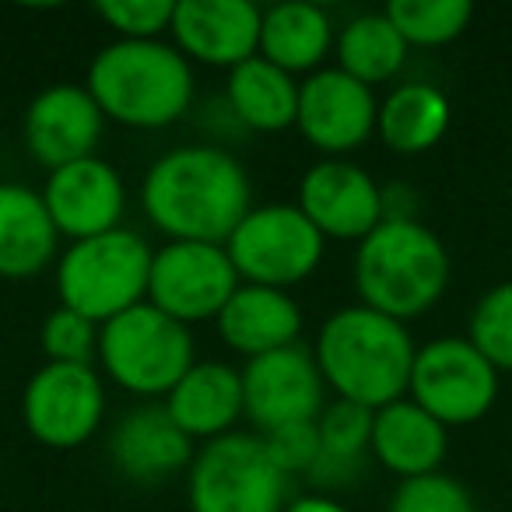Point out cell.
<instances>
[{"instance_id": "obj_1", "label": "cell", "mask_w": 512, "mask_h": 512, "mask_svg": "<svg viewBox=\"0 0 512 512\" xmlns=\"http://www.w3.org/2000/svg\"><path fill=\"white\" fill-rule=\"evenodd\" d=\"M141 204L169 242L225 246L253 211V183L239 158L218 144H183L151 162Z\"/></svg>"}, {"instance_id": "obj_2", "label": "cell", "mask_w": 512, "mask_h": 512, "mask_svg": "<svg viewBox=\"0 0 512 512\" xmlns=\"http://www.w3.org/2000/svg\"><path fill=\"white\" fill-rule=\"evenodd\" d=\"M414 355L418 348L407 323L390 320L369 306H344L327 316L313 351L323 383L341 400L369 411L404 397Z\"/></svg>"}, {"instance_id": "obj_3", "label": "cell", "mask_w": 512, "mask_h": 512, "mask_svg": "<svg viewBox=\"0 0 512 512\" xmlns=\"http://www.w3.org/2000/svg\"><path fill=\"white\" fill-rule=\"evenodd\" d=\"M88 95L106 120L134 130H162L193 106V67L176 43L116 39L88 67Z\"/></svg>"}, {"instance_id": "obj_4", "label": "cell", "mask_w": 512, "mask_h": 512, "mask_svg": "<svg viewBox=\"0 0 512 512\" xmlns=\"http://www.w3.org/2000/svg\"><path fill=\"white\" fill-rule=\"evenodd\" d=\"M449 253L418 218H383L355 249V288L362 306L390 320H418L446 295Z\"/></svg>"}, {"instance_id": "obj_5", "label": "cell", "mask_w": 512, "mask_h": 512, "mask_svg": "<svg viewBox=\"0 0 512 512\" xmlns=\"http://www.w3.org/2000/svg\"><path fill=\"white\" fill-rule=\"evenodd\" d=\"M155 249L134 228L71 242L60 253L57 292L60 306L74 309L95 327L148 302V274Z\"/></svg>"}, {"instance_id": "obj_6", "label": "cell", "mask_w": 512, "mask_h": 512, "mask_svg": "<svg viewBox=\"0 0 512 512\" xmlns=\"http://www.w3.org/2000/svg\"><path fill=\"white\" fill-rule=\"evenodd\" d=\"M99 362L120 390L151 400L169 397L197 355L190 327L141 302L99 327Z\"/></svg>"}, {"instance_id": "obj_7", "label": "cell", "mask_w": 512, "mask_h": 512, "mask_svg": "<svg viewBox=\"0 0 512 512\" xmlns=\"http://www.w3.org/2000/svg\"><path fill=\"white\" fill-rule=\"evenodd\" d=\"M285 495L288 477L260 435L228 432L193 453L186 477L190 512H285Z\"/></svg>"}, {"instance_id": "obj_8", "label": "cell", "mask_w": 512, "mask_h": 512, "mask_svg": "<svg viewBox=\"0 0 512 512\" xmlns=\"http://www.w3.org/2000/svg\"><path fill=\"white\" fill-rule=\"evenodd\" d=\"M225 253L242 285L288 292L316 274L327 239L299 211V204H260L228 235Z\"/></svg>"}, {"instance_id": "obj_9", "label": "cell", "mask_w": 512, "mask_h": 512, "mask_svg": "<svg viewBox=\"0 0 512 512\" xmlns=\"http://www.w3.org/2000/svg\"><path fill=\"white\" fill-rule=\"evenodd\" d=\"M407 393L439 425H474L498 397V369L467 337H435L418 348Z\"/></svg>"}, {"instance_id": "obj_10", "label": "cell", "mask_w": 512, "mask_h": 512, "mask_svg": "<svg viewBox=\"0 0 512 512\" xmlns=\"http://www.w3.org/2000/svg\"><path fill=\"white\" fill-rule=\"evenodd\" d=\"M239 285L242 281L228 260L225 246L165 242L162 249L151 253L148 302L183 327L218 320V313L228 306Z\"/></svg>"}, {"instance_id": "obj_11", "label": "cell", "mask_w": 512, "mask_h": 512, "mask_svg": "<svg viewBox=\"0 0 512 512\" xmlns=\"http://www.w3.org/2000/svg\"><path fill=\"white\" fill-rule=\"evenodd\" d=\"M22 418L43 446L74 449L99 432L106 418V386L92 365L46 362L22 393Z\"/></svg>"}, {"instance_id": "obj_12", "label": "cell", "mask_w": 512, "mask_h": 512, "mask_svg": "<svg viewBox=\"0 0 512 512\" xmlns=\"http://www.w3.org/2000/svg\"><path fill=\"white\" fill-rule=\"evenodd\" d=\"M327 397L320 365L302 344L249 358L242 369V411L256 432H278L285 425L316 421Z\"/></svg>"}, {"instance_id": "obj_13", "label": "cell", "mask_w": 512, "mask_h": 512, "mask_svg": "<svg viewBox=\"0 0 512 512\" xmlns=\"http://www.w3.org/2000/svg\"><path fill=\"white\" fill-rule=\"evenodd\" d=\"M376 120L379 102L372 88L344 74L341 67H320L306 81H299L295 127L327 158H341L362 148L376 134Z\"/></svg>"}, {"instance_id": "obj_14", "label": "cell", "mask_w": 512, "mask_h": 512, "mask_svg": "<svg viewBox=\"0 0 512 512\" xmlns=\"http://www.w3.org/2000/svg\"><path fill=\"white\" fill-rule=\"evenodd\" d=\"M299 211L323 239L362 242L383 221V186L362 165L323 158L302 176Z\"/></svg>"}, {"instance_id": "obj_15", "label": "cell", "mask_w": 512, "mask_h": 512, "mask_svg": "<svg viewBox=\"0 0 512 512\" xmlns=\"http://www.w3.org/2000/svg\"><path fill=\"white\" fill-rule=\"evenodd\" d=\"M43 204L57 232L71 242H81L120 228V218L127 211V190L120 172L106 158L92 155L53 169L43 186Z\"/></svg>"}, {"instance_id": "obj_16", "label": "cell", "mask_w": 512, "mask_h": 512, "mask_svg": "<svg viewBox=\"0 0 512 512\" xmlns=\"http://www.w3.org/2000/svg\"><path fill=\"white\" fill-rule=\"evenodd\" d=\"M102 109L85 85H50L29 102L22 137L29 155L46 169L92 158L102 141Z\"/></svg>"}, {"instance_id": "obj_17", "label": "cell", "mask_w": 512, "mask_h": 512, "mask_svg": "<svg viewBox=\"0 0 512 512\" xmlns=\"http://www.w3.org/2000/svg\"><path fill=\"white\" fill-rule=\"evenodd\" d=\"M260 25L264 11L249 0H176L172 39L186 60L235 71L260 53Z\"/></svg>"}, {"instance_id": "obj_18", "label": "cell", "mask_w": 512, "mask_h": 512, "mask_svg": "<svg viewBox=\"0 0 512 512\" xmlns=\"http://www.w3.org/2000/svg\"><path fill=\"white\" fill-rule=\"evenodd\" d=\"M109 460L127 481L158 484L193 463V439L169 418L165 404H141L116 421Z\"/></svg>"}, {"instance_id": "obj_19", "label": "cell", "mask_w": 512, "mask_h": 512, "mask_svg": "<svg viewBox=\"0 0 512 512\" xmlns=\"http://www.w3.org/2000/svg\"><path fill=\"white\" fill-rule=\"evenodd\" d=\"M214 323L228 348L246 358H260L299 344L302 309L281 288L239 285Z\"/></svg>"}, {"instance_id": "obj_20", "label": "cell", "mask_w": 512, "mask_h": 512, "mask_svg": "<svg viewBox=\"0 0 512 512\" xmlns=\"http://www.w3.org/2000/svg\"><path fill=\"white\" fill-rule=\"evenodd\" d=\"M446 446H449V428L439 425L411 397L393 400V404L379 407L372 414L369 453L390 474H397L400 481L435 474L439 463L446 460Z\"/></svg>"}, {"instance_id": "obj_21", "label": "cell", "mask_w": 512, "mask_h": 512, "mask_svg": "<svg viewBox=\"0 0 512 512\" xmlns=\"http://www.w3.org/2000/svg\"><path fill=\"white\" fill-rule=\"evenodd\" d=\"M169 418L190 435L193 442H214L235 432L242 411V372L225 362H193L190 372L172 386L165 397Z\"/></svg>"}, {"instance_id": "obj_22", "label": "cell", "mask_w": 512, "mask_h": 512, "mask_svg": "<svg viewBox=\"0 0 512 512\" xmlns=\"http://www.w3.org/2000/svg\"><path fill=\"white\" fill-rule=\"evenodd\" d=\"M60 232L43 193L25 183H0V278L25 281L53 264Z\"/></svg>"}, {"instance_id": "obj_23", "label": "cell", "mask_w": 512, "mask_h": 512, "mask_svg": "<svg viewBox=\"0 0 512 512\" xmlns=\"http://www.w3.org/2000/svg\"><path fill=\"white\" fill-rule=\"evenodd\" d=\"M334 50V22L320 4L285 0L264 11L260 25V57L271 60L285 74L320 71L327 53Z\"/></svg>"}, {"instance_id": "obj_24", "label": "cell", "mask_w": 512, "mask_h": 512, "mask_svg": "<svg viewBox=\"0 0 512 512\" xmlns=\"http://www.w3.org/2000/svg\"><path fill=\"white\" fill-rule=\"evenodd\" d=\"M225 102L242 130L278 134V130L295 127V116H299V81L256 53L253 60L228 71Z\"/></svg>"}, {"instance_id": "obj_25", "label": "cell", "mask_w": 512, "mask_h": 512, "mask_svg": "<svg viewBox=\"0 0 512 512\" xmlns=\"http://www.w3.org/2000/svg\"><path fill=\"white\" fill-rule=\"evenodd\" d=\"M453 109L449 99L435 85H400L379 102V120L376 134L383 137V144L400 155H421V151L435 148L446 137Z\"/></svg>"}, {"instance_id": "obj_26", "label": "cell", "mask_w": 512, "mask_h": 512, "mask_svg": "<svg viewBox=\"0 0 512 512\" xmlns=\"http://www.w3.org/2000/svg\"><path fill=\"white\" fill-rule=\"evenodd\" d=\"M372 414L369 407L351 404V400L337 397L327 404L316 418V432H320V460L309 470V481L316 488H337L348 484L351 477L362 470L365 456H369L372 442Z\"/></svg>"}, {"instance_id": "obj_27", "label": "cell", "mask_w": 512, "mask_h": 512, "mask_svg": "<svg viewBox=\"0 0 512 512\" xmlns=\"http://www.w3.org/2000/svg\"><path fill=\"white\" fill-rule=\"evenodd\" d=\"M407 50L386 11H372V15H358L337 36V67L351 74L362 85H383V81L397 78L407 64Z\"/></svg>"}, {"instance_id": "obj_28", "label": "cell", "mask_w": 512, "mask_h": 512, "mask_svg": "<svg viewBox=\"0 0 512 512\" xmlns=\"http://www.w3.org/2000/svg\"><path fill=\"white\" fill-rule=\"evenodd\" d=\"M386 18L404 36L407 46L435 50V46L453 43L467 32L470 18H474V4L470 0H390Z\"/></svg>"}, {"instance_id": "obj_29", "label": "cell", "mask_w": 512, "mask_h": 512, "mask_svg": "<svg viewBox=\"0 0 512 512\" xmlns=\"http://www.w3.org/2000/svg\"><path fill=\"white\" fill-rule=\"evenodd\" d=\"M467 341L502 372H512V281H502L477 299L467 323Z\"/></svg>"}, {"instance_id": "obj_30", "label": "cell", "mask_w": 512, "mask_h": 512, "mask_svg": "<svg viewBox=\"0 0 512 512\" xmlns=\"http://www.w3.org/2000/svg\"><path fill=\"white\" fill-rule=\"evenodd\" d=\"M390 512H477L474 495L453 474L407 477L390 495Z\"/></svg>"}, {"instance_id": "obj_31", "label": "cell", "mask_w": 512, "mask_h": 512, "mask_svg": "<svg viewBox=\"0 0 512 512\" xmlns=\"http://www.w3.org/2000/svg\"><path fill=\"white\" fill-rule=\"evenodd\" d=\"M43 351L50 362L92 365V355H99V327L74 309L60 306L43 323Z\"/></svg>"}, {"instance_id": "obj_32", "label": "cell", "mask_w": 512, "mask_h": 512, "mask_svg": "<svg viewBox=\"0 0 512 512\" xmlns=\"http://www.w3.org/2000/svg\"><path fill=\"white\" fill-rule=\"evenodd\" d=\"M99 15L120 39H158L172 29L176 0H106L99 4Z\"/></svg>"}, {"instance_id": "obj_33", "label": "cell", "mask_w": 512, "mask_h": 512, "mask_svg": "<svg viewBox=\"0 0 512 512\" xmlns=\"http://www.w3.org/2000/svg\"><path fill=\"white\" fill-rule=\"evenodd\" d=\"M271 453V460L278 463V470L285 477L292 474H309L313 463L320 460V432H316V421H302V425H285L278 432L260 435Z\"/></svg>"}, {"instance_id": "obj_34", "label": "cell", "mask_w": 512, "mask_h": 512, "mask_svg": "<svg viewBox=\"0 0 512 512\" xmlns=\"http://www.w3.org/2000/svg\"><path fill=\"white\" fill-rule=\"evenodd\" d=\"M285 512H348V505H341L330 495H302L295 502H288Z\"/></svg>"}]
</instances>
